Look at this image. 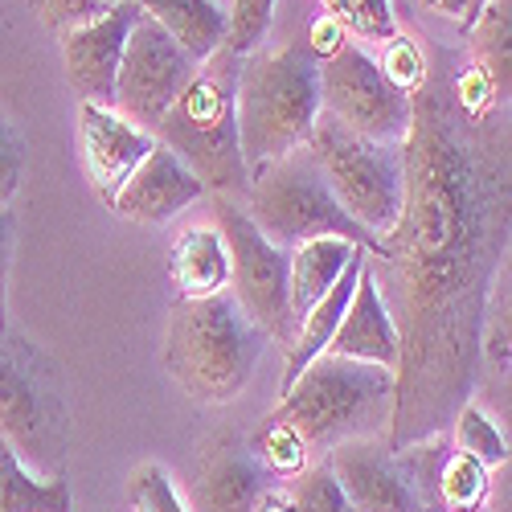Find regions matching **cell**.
I'll return each mask as SVG.
<instances>
[{
  "mask_svg": "<svg viewBox=\"0 0 512 512\" xmlns=\"http://www.w3.org/2000/svg\"><path fill=\"white\" fill-rule=\"evenodd\" d=\"M308 152L316 156L336 205L377 242L386 238L402 213V148L361 140L320 111Z\"/></svg>",
  "mask_w": 512,
  "mask_h": 512,
  "instance_id": "cell-8",
  "label": "cell"
},
{
  "mask_svg": "<svg viewBox=\"0 0 512 512\" xmlns=\"http://www.w3.org/2000/svg\"><path fill=\"white\" fill-rule=\"evenodd\" d=\"M480 381L492 390V418L504 410L508 418V263L500 267L488 308H484V328H480Z\"/></svg>",
  "mask_w": 512,
  "mask_h": 512,
  "instance_id": "cell-24",
  "label": "cell"
},
{
  "mask_svg": "<svg viewBox=\"0 0 512 512\" xmlns=\"http://www.w3.org/2000/svg\"><path fill=\"white\" fill-rule=\"evenodd\" d=\"M320 70V111L336 119L345 132L402 148L410 132V95H402L394 82L381 74L377 58L365 54L357 41H340L324 58H316Z\"/></svg>",
  "mask_w": 512,
  "mask_h": 512,
  "instance_id": "cell-10",
  "label": "cell"
},
{
  "mask_svg": "<svg viewBox=\"0 0 512 512\" xmlns=\"http://www.w3.org/2000/svg\"><path fill=\"white\" fill-rule=\"evenodd\" d=\"M398 324L386 308V295H381L373 271H369V259L357 275V287L349 295V308L336 324V336L328 353L332 357H349V361H365V365H377V369H398Z\"/></svg>",
  "mask_w": 512,
  "mask_h": 512,
  "instance_id": "cell-17",
  "label": "cell"
},
{
  "mask_svg": "<svg viewBox=\"0 0 512 512\" xmlns=\"http://www.w3.org/2000/svg\"><path fill=\"white\" fill-rule=\"evenodd\" d=\"M238 66L242 58L226 50L205 58L152 132V140L173 152L213 197H238L250 185L234 111Z\"/></svg>",
  "mask_w": 512,
  "mask_h": 512,
  "instance_id": "cell-5",
  "label": "cell"
},
{
  "mask_svg": "<svg viewBox=\"0 0 512 512\" xmlns=\"http://www.w3.org/2000/svg\"><path fill=\"white\" fill-rule=\"evenodd\" d=\"M484 9V0H463V13H459V25L467 29V25H472L476 21V13Z\"/></svg>",
  "mask_w": 512,
  "mask_h": 512,
  "instance_id": "cell-38",
  "label": "cell"
},
{
  "mask_svg": "<svg viewBox=\"0 0 512 512\" xmlns=\"http://www.w3.org/2000/svg\"><path fill=\"white\" fill-rule=\"evenodd\" d=\"M25 177V140L17 123L0 111V209H9Z\"/></svg>",
  "mask_w": 512,
  "mask_h": 512,
  "instance_id": "cell-34",
  "label": "cell"
},
{
  "mask_svg": "<svg viewBox=\"0 0 512 512\" xmlns=\"http://www.w3.org/2000/svg\"><path fill=\"white\" fill-rule=\"evenodd\" d=\"M353 254H361V246L345 238H312L287 250V300H291L295 324L332 291V283L353 263Z\"/></svg>",
  "mask_w": 512,
  "mask_h": 512,
  "instance_id": "cell-20",
  "label": "cell"
},
{
  "mask_svg": "<svg viewBox=\"0 0 512 512\" xmlns=\"http://www.w3.org/2000/svg\"><path fill=\"white\" fill-rule=\"evenodd\" d=\"M381 46H386V50L377 54L381 74H386L402 95H414L422 87V78H426V66H431V54H426V46H422L418 37H410V33H394L390 41H381Z\"/></svg>",
  "mask_w": 512,
  "mask_h": 512,
  "instance_id": "cell-31",
  "label": "cell"
},
{
  "mask_svg": "<svg viewBox=\"0 0 512 512\" xmlns=\"http://www.w3.org/2000/svg\"><path fill=\"white\" fill-rule=\"evenodd\" d=\"M213 226H218L226 254H230V295L234 304L263 328L275 349L287 353L295 340V316L287 300V250L267 242L246 218L242 201L213 197Z\"/></svg>",
  "mask_w": 512,
  "mask_h": 512,
  "instance_id": "cell-9",
  "label": "cell"
},
{
  "mask_svg": "<svg viewBox=\"0 0 512 512\" xmlns=\"http://www.w3.org/2000/svg\"><path fill=\"white\" fill-rule=\"evenodd\" d=\"M418 5L435 17H447V21H459V13H463V0H418Z\"/></svg>",
  "mask_w": 512,
  "mask_h": 512,
  "instance_id": "cell-37",
  "label": "cell"
},
{
  "mask_svg": "<svg viewBox=\"0 0 512 512\" xmlns=\"http://www.w3.org/2000/svg\"><path fill=\"white\" fill-rule=\"evenodd\" d=\"M275 5H279V0H230L222 50L234 54V58H246L250 50H259L263 37H267V29H271Z\"/></svg>",
  "mask_w": 512,
  "mask_h": 512,
  "instance_id": "cell-30",
  "label": "cell"
},
{
  "mask_svg": "<svg viewBox=\"0 0 512 512\" xmlns=\"http://www.w3.org/2000/svg\"><path fill=\"white\" fill-rule=\"evenodd\" d=\"M328 21L340 33H353L361 41H390L398 29L394 0H320Z\"/></svg>",
  "mask_w": 512,
  "mask_h": 512,
  "instance_id": "cell-28",
  "label": "cell"
},
{
  "mask_svg": "<svg viewBox=\"0 0 512 512\" xmlns=\"http://www.w3.org/2000/svg\"><path fill=\"white\" fill-rule=\"evenodd\" d=\"M492 472L480 467L472 455H463L447 447L439 463V480H435V512H480L488 500Z\"/></svg>",
  "mask_w": 512,
  "mask_h": 512,
  "instance_id": "cell-25",
  "label": "cell"
},
{
  "mask_svg": "<svg viewBox=\"0 0 512 512\" xmlns=\"http://www.w3.org/2000/svg\"><path fill=\"white\" fill-rule=\"evenodd\" d=\"M29 9H33V17L46 25L50 33L66 37V33H74L82 25L99 21L111 5H103V0H29Z\"/></svg>",
  "mask_w": 512,
  "mask_h": 512,
  "instance_id": "cell-33",
  "label": "cell"
},
{
  "mask_svg": "<svg viewBox=\"0 0 512 512\" xmlns=\"http://www.w3.org/2000/svg\"><path fill=\"white\" fill-rule=\"evenodd\" d=\"M144 13L136 9V0H123L111 5L99 21L82 25L74 33L62 37V62H66V82L78 103L91 107H111L115 95V74L127 50V37H132L136 21Z\"/></svg>",
  "mask_w": 512,
  "mask_h": 512,
  "instance_id": "cell-13",
  "label": "cell"
},
{
  "mask_svg": "<svg viewBox=\"0 0 512 512\" xmlns=\"http://www.w3.org/2000/svg\"><path fill=\"white\" fill-rule=\"evenodd\" d=\"M447 439L455 451L472 455L480 467H488V472H496V467H508V435L500 431V422L476 406V402H463L447 426Z\"/></svg>",
  "mask_w": 512,
  "mask_h": 512,
  "instance_id": "cell-26",
  "label": "cell"
},
{
  "mask_svg": "<svg viewBox=\"0 0 512 512\" xmlns=\"http://www.w3.org/2000/svg\"><path fill=\"white\" fill-rule=\"evenodd\" d=\"M271 340L254 324L234 295L177 300L164 332V369L201 406H226L246 394Z\"/></svg>",
  "mask_w": 512,
  "mask_h": 512,
  "instance_id": "cell-2",
  "label": "cell"
},
{
  "mask_svg": "<svg viewBox=\"0 0 512 512\" xmlns=\"http://www.w3.org/2000/svg\"><path fill=\"white\" fill-rule=\"evenodd\" d=\"M467 33V62H472L484 78L492 95L508 107L512 95V0H484L476 21L463 29Z\"/></svg>",
  "mask_w": 512,
  "mask_h": 512,
  "instance_id": "cell-22",
  "label": "cell"
},
{
  "mask_svg": "<svg viewBox=\"0 0 512 512\" xmlns=\"http://www.w3.org/2000/svg\"><path fill=\"white\" fill-rule=\"evenodd\" d=\"M283 484H287V496H291V512H357L349 504V496L340 492V484L332 480L324 459L308 463L300 476H291Z\"/></svg>",
  "mask_w": 512,
  "mask_h": 512,
  "instance_id": "cell-29",
  "label": "cell"
},
{
  "mask_svg": "<svg viewBox=\"0 0 512 512\" xmlns=\"http://www.w3.org/2000/svg\"><path fill=\"white\" fill-rule=\"evenodd\" d=\"M0 512H74V488L62 476H37L0 435Z\"/></svg>",
  "mask_w": 512,
  "mask_h": 512,
  "instance_id": "cell-23",
  "label": "cell"
},
{
  "mask_svg": "<svg viewBox=\"0 0 512 512\" xmlns=\"http://www.w3.org/2000/svg\"><path fill=\"white\" fill-rule=\"evenodd\" d=\"M254 512H291V496H287V484H271L259 504H254Z\"/></svg>",
  "mask_w": 512,
  "mask_h": 512,
  "instance_id": "cell-36",
  "label": "cell"
},
{
  "mask_svg": "<svg viewBox=\"0 0 512 512\" xmlns=\"http://www.w3.org/2000/svg\"><path fill=\"white\" fill-rule=\"evenodd\" d=\"M271 414L295 426L316 463L349 439H386L394 418V373L324 353L279 394Z\"/></svg>",
  "mask_w": 512,
  "mask_h": 512,
  "instance_id": "cell-3",
  "label": "cell"
},
{
  "mask_svg": "<svg viewBox=\"0 0 512 512\" xmlns=\"http://www.w3.org/2000/svg\"><path fill=\"white\" fill-rule=\"evenodd\" d=\"M197 62H189L181 54V46L168 37L156 21L140 17L132 37H127V50L115 74V95H111V111L127 123L144 127L152 136L156 123L168 115V107L177 103V95L185 91V82L193 78Z\"/></svg>",
  "mask_w": 512,
  "mask_h": 512,
  "instance_id": "cell-11",
  "label": "cell"
},
{
  "mask_svg": "<svg viewBox=\"0 0 512 512\" xmlns=\"http://www.w3.org/2000/svg\"><path fill=\"white\" fill-rule=\"evenodd\" d=\"M201 197H205V185L168 148L152 144L144 164L136 168L132 177H127V185L115 193V201L107 209L115 213V218H123V222L160 226L168 218H177L181 209H189Z\"/></svg>",
  "mask_w": 512,
  "mask_h": 512,
  "instance_id": "cell-16",
  "label": "cell"
},
{
  "mask_svg": "<svg viewBox=\"0 0 512 512\" xmlns=\"http://www.w3.org/2000/svg\"><path fill=\"white\" fill-rule=\"evenodd\" d=\"M242 209L254 222V230L267 242H275L279 250H295L300 242H312V238L357 242L369 259H377V250H381V242L373 234H365L349 213L336 205L308 144L287 152L283 160L263 164L259 173H250Z\"/></svg>",
  "mask_w": 512,
  "mask_h": 512,
  "instance_id": "cell-7",
  "label": "cell"
},
{
  "mask_svg": "<svg viewBox=\"0 0 512 512\" xmlns=\"http://www.w3.org/2000/svg\"><path fill=\"white\" fill-rule=\"evenodd\" d=\"M238 144L246 173L283 160L312 140L320 119V70L308 46L250 50L238 66Z\"/></svg>",
  "mask_w": 512,
  "mask_h": 512,
  "instance_id": "cell-4",
  "label": "cell"
},
{
  "mask_svg": "<svg viewBox=\"0 0 512 512\" xmlns=\"http://www.w3.org/2000/svg\"><path fill=\"white\" fill-rule=\"evenodd\" d=\"M103 5H123V0H103Z\"/></svg>",
  "mask_w": 512,
  "mask_h": 512,
  "instance_id": "cell-39",
  "label": "cell"
},
{
  "mask_svg": "<svg viewBox=\"0 0 512 512\" xmlns=\"http://www.w3.org/2000/svg\"><path fill=\"white\" fill-rule=\"evenodd\" d=\"M431 54L410 95L402 140V213L369 271L394 291L398 324L394 418L386 443L443 435L480 390V328L500 267L508 263V107L467 115L451 99V50Z\"/></svg>",
  "mask_w": 512,
  "mask_h": 512,
  "instance_id": "cell-1",
  "label": "cell"
},
{
  "mask_svg": "<svg viewBox=\"0 0 512 512\" xmlns=\"http://www.w3.org/2000/svg\"><path fill=\"white\" fill-rule=\"evenodd\" d=\"M0 435L37 476H62L70 406L58 361L17 328H0Z\"/></svg>",
  "mask_w": 512,
  "mask_h": 512,
  "instance_id": "cell-6",
  "label": "cell"
},
{
  "mask_svg": "<svg viewBox=\"0 0 512 512\" xmlns=\"http://www.w3.org/2000/svg\"><path fill=\"white\" fill-rule=\"evenodd\" d=\"M152 144L156 140L144 127L119 119L111 107L78 103V148H82V164H87V177L103 205L115 201V193L127 185V177H132L144 164V156L152 152Z\"/></svg>",
  "mask_w": 512,
  "mask_h": 512,
  "instance_id": "cell-15",
  "label": "cell"
},
{
  "mask_svg": "<svg viewBox=\"0 0 512 512\" xmlns=\"http://www.w3.org/2000/svg\"><path fill=\"white\" fill-rule=\"evenodd\" d=\"M13 209H0V328H9V271H13Z\"/></svg>",
  "mask_w": 512,
  "mask_h": 512,
  "instance_id": "cell-35",
  "label": "cell"
},
{
  "mask_svg": "<svg viewBox=\"0 0 512 512\" xmlns=\"http://www.w3.org/2000/svg\"><path fill=\"white\" fill-rule=\"evenodd\" d=\"M136 9L156 21L197 66L218 54L226 41V9L218 0H136Z\"/></svg>",
  "mask_w": 512,
  "mask_h": 512,
  "instance_id": "cell-21",
  "label": "cell"
},
{
  "mask_svg": "<svg viewBox=\"0 0 512 512\" xmlns=\"http://www.w3.org/2000/svg\"><path fill=\"white\" fill-rule=\"evenodd\" d=\"M324 463L357 512H422L406 467L386 439H349L332 447Z\"/></svg>",
  "mask_w": 512,
  "mask_h": 512,
  "instance_id": "cell-14",
  "label": "cell"
},
{
  "mask_svg": "<svg viewBox=\"0 0 512 512\" xmlns=\"http://www.w3.org/2000/svg\"><path fill=\"white\" fill-rule=\"evenodd\" d=\"M168 279H173L181 300H209L230 287V254L218 226H189L173 242L168 259Z\"/></svg>",
  "mask_w": 512,
  "mask_h": 512,
  "instance_id": "cell-19",
  "label": "cell"
},
{
  "mask_svg": "<svg viewBox=\"0 0 512 512\" xmlns=\"http://www.w3.org/2000/svg\"><path fill=\"white\" fill-rule=\"evenodd\" d=\"M127 504H132V512H185V500L177 496L160 463L136 467L132 480H127Z\"/></svg>",
  "mask_w": 512,
  "mask_h": 512,
  "instance_id": "cell-32",
  "label": "cell"
},
{
  "mask_svg": "<svg viewBox=\"0 0 512 512\" xmlns=\"http://www.w3.org/2000/svg\"><path fill=\"white\" fill-rule=\"evenodd\" d=\"M365 259H369L365 250H361V254H353V263L345 267V275H340V279L332 283V291L324 295V300H320L316 308H308V312L300 316V324H295V340H291V349L283 353V381H279V394H283V390L291 386V381L300 377L316 357H324V353H328L332 336H336V324H340V316H345V308H349V295H353V287H357V275H361Z\"/></svg>",
  "mask_w": 512,
  "mask_h": 512,
  "instance_id": "cell-18",
  "label": "cell"
},
{
  "mask_svg": "<svg viewBox=\"0 0 512 512\" xmlns=\"http://www.w3.org/2000/svg\"><path fill=\"white\" fill-rule=\"evenodd\" d=\"M246 447H250V455L259 459L279 484L291 480V476H300L304 467L312 463L304 439L295 435V426H287L279 414H267L259 426H254V431L246 435Z\"/></svg>",
  "mask_w": 512,
  "mask_h": 512,
  "instance_id": "cell-27",
  "label": "cell"
},
{
  "mask_svg": "<svg viewBox=\"0 0 512 512\" xmlns=\"http://www.w3.org/2000/svg\"><path fill=\"white\" fill-rule=\"evenodd\" d=\"M271 484L279 480L250 455L246 435L218 431L197 451L185 512H254V504Z\"/></svg>",
  "mask_w": 512,
  "mask_h": 512,
  "instance_id": "cell-12",
  "label": "cell"
}]
</instances>
